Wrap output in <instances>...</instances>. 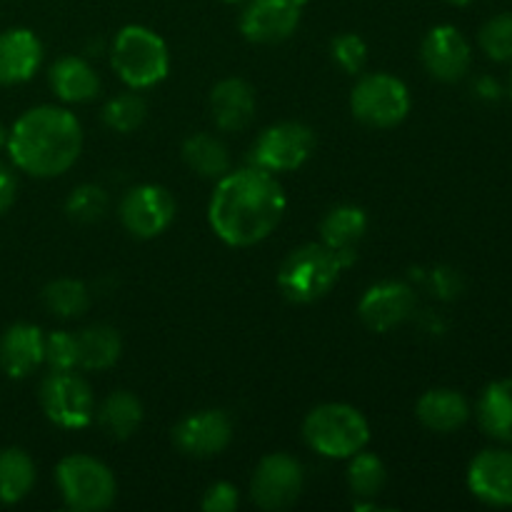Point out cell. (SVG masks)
Instances as JSON below:
<instances>
[{
  "instance_id": "1",
  "label": "cell",
  "mask_w": 512,
  "mask_h": 512,
  "mask_svg": "<svg viewBox=\"0 0 512 512\" xmlns=\"http://www.w3.org/2000/svg\"><path fill=\"white\" fill-rule=\"evenodd\" d=\"M285 208L288 200L275 173L248 165L218 178L208 203V223L225 245L250 248L278 228Z\"/></svg>"
},
{
  "instance_id": "2",
  "label": "cell",
  "mask_w": 512,
  "mask_h": 512,
  "mask_svg": "<svg viewBox=\"0 0 512 512\" xmlns=\"http://www.w3.org/2000/svg\"><path fill=\"white\" fill-rule=\"evenodd\" d=\"M5 150L23 173L33 178H58L80 158L83 128L68 108L38 105L15 120Z\"/></svg>"
},
{
  "instance_id": "3",
  "label": "cell",
  "mask_w": 512,
  "mask_h": 512,
  "mask_svg": "<svg viewBox=\"0 0 512 512\" xmlns=\"http://www.w3.org/2000/svg\"><path fill=\"white\" fill-rule=\"evenodd\" d=\"M303 438L323 458L348 460L365 450L370 425L358 408L345 403H323L303 420Z\"/></svg>"
},
{
  "instance_id": "4",
  "label": "cell",
  "mask_w": 512,
  "mask_h": 512,
  "mask_svg": "<svg viewBox=\"0 0 512 512\" xmlns=\"http://www.w3.org/2000/svg\"><path fill=\"white\" fill-rule=\"evenodd\" d=\"M343 263L325 243H305L283 260L278 270V288L290 303L310 305L325 298L338 283Z\"/></svg>"
},
{
  "instance_id": "5",
  "label": "cell",
  "mask_w": 512,
  "mask_h": 512,
  "mask_svg": "<svg viewBox=\"0 0 512 512\" xmlns=\"http://www.w3.org/2000/svg\"><path fill=\"white\" fill-rule=\"evenodd\" d=\"M110 63L128 88L145 90L165 80L170 53L165 40L145 25H125L113 40Z\"/></svg>"
},
{
  "instance_id": "6",
  "label": "cell",
  "mask_w": 512,
  "mask_h": 512,
  "mask_svg": "<svg viewBox=\"0 0 512 512\" xmlns=\"http://www.w3.org/2000/svg\"><path fill=\"white\" fill-rule=\"evenodd\" d=\"M55 483L63 495V503L75 512L108 510L118 495L113 470L93 455L83 453L60 460L55 468Z\"/></svg>"
},
{
  "instance_id": "7",
  "label": "cell",
  "mask_w": 512,
  "mask_h": 512,
  "mask_svg": "<svg viewBox=\"0 0 512 512\" xmlns=\"http://www.w3.org/2000/svg\"><path fill=\"white\" fill-rule=\"evenodd\" d=\"M350 110L368 128H395L410 113V90L390 73H368L350 90Z\"/></svg>"
},
{
  "instance_id": "8",
  "label": "cell",
  "mask_w": 512,
  "mask_h": 512,
  "mask_svg": "<svg viewBox=\"0 0 512 512\" xmlns=\"http://www.w3.org/2000/svg\"><path fill=\"white\" fill-rule=\"evenodd\" d=\"M38 398L45 418L58 428L80 430L93 423V390L73 370H50L40 383Z\"/></svg>"
},
{
  "instance_id": "9",
  "label": "cell",
  "mask_w": 512,
  "mask_h": 512,
  "mask_svg": "<svg viewBox=\"0 0 512 512\" xmlns=\"http://www.w3.org/2000/svg\"><path fill=\"white\" fill-rule=\"evenodd\" d=\"M315 150V133L305 123L285 120L270 125L258 135L250 150V165L263 168L268 173H290L298 170Z\"/></svg>"
},
{
  "instance_id": "10",
  "label": "cell",
  "mask_w": 512,
  "mask_h": 512,
  "mask_svg": "<svg viewBox=\"0 0 512 512\" xmlns=\"http://www.w3.org/2000/svg\"><path fill=\"white\" fill-rule=\"evenodd\" d=\"M305 485L300 460L288 453L265 455L250 480V500L263 510H285L295 505Z\"/></svg>"
},
{
  "instance_id": "11",
  "label": "cell",
  "mask_w": 512,
  "mask_h": 512,
  "mask_svg": "<svg viewBox=\"0 0 512 512\" xmlns=\"http://www.w3.org/2000/svg\"><path fill=\"white\" fill-rule=\"evenodd\" d=\"M175 213L178 205L170 190L155 183L135 185L120 203V223L133 238L140 240L158 238L160 233H165L175 220Z\"/></svg>"
},
{
  "instance_id": "12",
  "label": "cell",
  "mask_w": 512,
  "mask_h": 512,
  "mask_svg": "<svg viewBox=\"0 0 512 512\" xmlns=\"http://www.w3.org/2000/svg\"><path fill=\"white\" fill-rule=\"evenodd\" d=\"M308 0H248L240 15V33L258 45H275L298 30Z\"/></svg>"
},
{
  "instance_id": "13",
  "label": "cell",
  "mask_w": 512,
  "mask_h": 512,
  "mask_svg": "<svg viewBox=\"0 0 512 512\" xmlns=\"http://www.w3.org/2000/svg\"><path fill=\"white\" fill-rule=\"evenodd\" d=\"M415 308H418V298H415L413 285L403 280H383L365 290L358 303V315L368 330L388 333L413 318Z\"/></svg>"
},
{
  "instance_id": "14",
  "label": "cell",
  "mask_w": 512,
  "mask_h": 512,
  "mask_svg": "<svg viewBox=\"0 0 512 512\" xmlns=\"http://www.w3.org/2000/svg\"><path fill=\"white\" fill-rule=\"evenodd\" d=\"M233 440V423L223 410H198L173 428V443L183 455L208 460L223 453Z\"/></svg>"
},
{
  "instance_id": "15",
  "label": "cell",
  "mask_w": 512,
  "mask_h": 512,
  "mask_svg": "<svg viewBox=\"0 0 512 512\" xmlns=\"http://www.w3.org/2000/svg\"><path fill=\"white\" fill-rule=\"evenodd\" d=\"M420 58H423L425 70L435 80L458 83L470 70L473 53H470V43L465 40V35L455 25H435L425 35Z\"/></svg>"
},
{
  "instance_id": "16",
  "label": "cell",
  "mask_w": 512,
  "mask_h": 512,
  "mask_svg": "<svg viewBox=\"0 0 512 512\" xmlns=\"http://www.w3.org/2000/svg\"><path fill=\"white\" fill-rule=\"evenodd\" d=\"M468 488L490 508L512 505V453L505 448L483 450L468 468Z\"/></svg>"
},
{
  "instance_id": "17",
  "label": "cell",
  "mask_w": 512,
  "mask_h": 512,
  "mask_svg": "<svg viewBox=\"0 0 512 512\" xmlns=\"http://www.w3.org/2000/svg\"><path fill=\"white\" fill-rule=\"evenodd\" d=\"M43 63V43L28 28L0 33V85L25 83Z\"/></svg>"
},
{
  "instance_id": "18",
  "label": "cell",
  "mask_w": 512,
  "mask_h": 512,
  "mask_svg": "<svg viewBox=\"0 0 512 512\" xmlns=\"http://www.w3.org/2000/svg\"><path fill=\"white\" fill-rule=\"evenodd\" d=\"M45 335L33 323H15L0 338V368L8 378L23 380L43 363Z\"/></svg>"
},
{
  "instance_id": "19",
  "label": "cell",
  "mask_w": 512,
  "mask_h": 512,
  "mask_svg": "<svg viewBox=\"0 0 512 512\" xmlns=\"http://www.w3.org/2000/svg\"><path fill=\"white\" fill-rule=\"evenodd\" d=\"M210 115L225 133H240L255 118V90L243 78H225L210 90Z\"/></svg>"
},
{
  "instance_id": "20",
  "label": "cell",
  "mask_w": 512,
  "mask_h": 512,
  "mask_svg": "<svg viewBox=\"0 0 512 512\" xmlns=\"http://www.w3.org/2000/svg\"><path fill=\"white\" fill-rule=\"evenodd\" d=\"M415 415L433 433H455L470 418V405L463 393L453 388H433L418 400Z\"/></svg>"
},
{
  "instance_id": "21",
  "label": "cell",
  "mask_w": 512,
  "mask_h": 512,
  "mask_svg": "<svg viewBox=\"0 0 512 512\" xmlns=\"http://www.w3.org/2000/svg\"><path fill=\"white\" fill-rule=\"evenodd\" d=\"M50 88L63 103H90L100 95V78L88 60L65 55L50 65Z\"/></svg>"
},
{
  "instance_id": "22",
  "label": "cell",
  "mask_w": 512,
  "mask_h": 512,
  "mask_svg": "<svg viewBox=\"0 0 512 512\" xmlns=\"http://www.w3.org/2000/svg\"><path fill=\"white\" fill-rule=\"evenodd\" d=\"M368 233V215L358 205H335L320 223V243L335 253H355Z\"/></svg>"
},
{
  "instance_id": "23",
  "label": "cell",
  "mask_w": 512,
  "mask_h": 512,
  "mask_svg": "<svg viewBox=\"0 0 512 512\" xmlns=\"http://www.w3.org/2000/svg\"><path fill=\"white\" fill-rule=\"evenodd\" d=\"M478 423L498 443L512 445V378L495 380L478 400Z\"/></svg>"
},
{
  "instance_id": "24",
  "label": "cell",
  "mask_w": 512,
  "mask_h": 512,
  "mask_svg": "<svg viewBox=\"0 0 512 512\" xmlns=\"http://www.w3.org/2000/svg\"><path fill=\"white\" fill-rule=\"evenodd\" d=\"M143 423V403L128 390H115L100 403L98 425L108 438L128 440Z\"/></svg>"
},
{
  "instance_id": "25",
  "label": "cell",
  "mask_w": 512,
  "mask_h": 512,
  "mask_svg": "<svg viewBox=\"0 0 512 512\" xmlns=\"http://www.w3.org/2000/svg\"><path fill=\"white\" fill-rule=\"evenodd\" d=\"M123 353V340L113 325H90L78 333V368L108 370L118 363Z\"/></svg>"
},
{
  "instance_id": "26",
  "label": "cell",
  "mask_w": 512,
  "mask_h": 512,
  "mask_svg": "<svg viewBox=\"0 0 512 512\" xmlns=\"http://www.w3.org/2000/svg\"><path fill=\"white\" fill-rule=\"evenodd\" d=\"M183 160L200 178H223L230 170V153L220 138L210 133H195L183 143Z\"/></svg>"
},
{
  "instance_id": "27",
  "label": "cell",
  "mask_w": 512,
  "mask_h": 512,
  "mask_svg": "<svg viewBox=\"0 0 512 512\" xmlns=\"http://www.w3.org/2000/svg\"><path fill=\"white\" fill-rule=\"evenodd\" d=\"M35 485V463L25 450L3 448L0 450V503L15 505Z\"/></svg>"
},
{
  "instance_id": "28",
  "label": "cell",
  "mask_w": 512,
  "mask_h": 512,
  "mask_svg": "<svg viewBox=\"0 0 512 512\" xmlns=\"http://www.w3.org/2000/svg\"><path fill=\"white\" fill-rule=\"evenodd\" d=\"M43 305L55 318H80L90 308V290L75 278H58L43 288Z\"/></svg>"
},
{
  "instance_id": "29",
  "label": "cell",
  "mask_w": 512,
  "mask_h": 512,
  "mask_svg": "<svg viewBox=\"0 0 512 512\" xmlns=\"http://www.w3.org/2000/svg\"><path fill=\"white\" fill-rule=\"evenodd\" d=\"M348 465V485L350 493L358 500H375L383 490L388 473H385L383 460L375 453H355L350 455Z\"/></svg>"
},
{
  "instance_id": "30",
  "label": "cell",
  "mask_w": 512,
  "mask_h": 512,
  "mask_svg": "<svg viewBox=\"0 0 512 512\" xmlns=\"http://www.w3.org/2000/svg\"><path fill=\"white\" fill-rule=\"evenodd\" d=\"M145 115H148V103L143 100V95L130 88V93L115 95L105 103L103 123L115 133H133L143 125Z\"/></svg>"
},
{
  "instance_id": "31",
  "label": "cell",
  "mask_w": 512,
  "mask_h": 512,
  "mask_svg": "<svg viewBox=\"0 0 512 512\" xmlns=\"http://www.w3.org/2000/svg\"><path fill=\"white\" fill-rule=\"evenodd\" d=\"M110 208V198L100 185L85 183L73 188V193L65 200V213H68L70 220L83 225H93L98 220L105 218Z\"/></svg>"
},
{
  "instance_id": "32",
  "label": "cell",
  "mask_w": 512,
  "mask_h": 512,
  "mask_svg": "<svg viewBox=\"0 0 512 512\" xmlns=\"http://www.w3.org/2000/svg\"><path fill=\"white\" fill-rule=\"evenodd\" d=\"M480 48L498 63L512 60V13H500L480 28Z\"/></svg>"
},
{
  "instance_id": "33",
  "label": "cell",
  "mask_w": 512,
  "mask_h": 512,
  "mask_svg": "<svg viewBox=\"0 0 512 512\" xmlns=\"http://www.w3.org/2000/svg\"><path fill=\"white\" fill-rule=\"evenodd\" d=\"M330 55L343 73L360 75L368 63V45L358 33H340L330 40Z\"/></svg>"
},
{
  "instance_id": "34",
  "label": "cell",
  "mask_w": 512,
  "mask_h": 512,
  "mask_svg": "<svg viewBox=\"0 0 512 512\" xmlns=\"http://www.w3.org/2000/svg\"><path fill=\"white\" fill-rule=\"evenodd\" d=\"M43 363L50 370H75L78 368V335L68 330H55L45 335Z\"/></svg>"
},
{
  "instance_id": "35",
  "label": "cell",
  "mask_w": 512,
  "mask_h": 512,
  "mask_svg": "<svg viewBox=\"0 0 512 512\" xmlns=\"http://www.w3.org/2000/svg\"><path fill=\"white\" fill-rule=\"evenodd\" d=\"M423 283L440 300H455L463 293V278H460L458 270L448 268V265H438L430 273H425Z\"/></svg>"
},
{
  "instance_id": "36",
  "label": "cell",
  "mask_w": 512,
  "mask_h": 512,
  "mask_svg": "<svg viewBox=\"0 0 512 512\" xmlns=\"http://www.w3.org/2000/svg\"><path fill=\"white\" fill-rule=\"evenodd\" d=\"M238 503H240L238 488H235L233 483L220 480V483H213L208 490H205L200 508L205 512H233L238 508Z\"/></svg>"
},
{
  "instance_id": "37",
  "label": "cell",
  "mask_w": 512,
  "mask_h": 512,
  "mask_svg": "<svg viewBox=\"0 0 512 512\" xmlns=\"http://www.w3.org/2000/svg\"><path fill=\"white\" fill-rule=\"evenodd\" d=\"M15 195H18V178L13 168L0 160V215L8 213L10 205L15 203Z\"/></svg>"
},
{
  "instance_id": "38",
  "label": "cell",
  "mask_w": 512,
  "mask_h": 512,
  "mask_svg": "<svg viewBox=\"0 0 512 512\" xmlns=\"http://www.w3.org/2000/svg\"><path fill=\"white\" fill-rule=\"evenodd\" d=\"M475 93L485 100H498L503 90H500V85L495 83L493 78H478V83H475Z\"/></svg>"
},
{
  "instance_id": "39",
  "label": "cell",
  "mask_w": 512,
  "mask_h": 512,
  "mask_svg": "<svg viewBox=\"0 0 512 512\" xmlns=\"http://www.w3.org/2000/svg\"><path fill=\"white\" fill-rule=\"evenodd\" d=\"M5 145H8V128H5V125L0 123V150H3Z\"/></svg>"
},
{
  "instance_id": "40",
  "label": "cell",
  "mask_w": 512,
  "mask_h": 512,
  "mask_svg": "<svg viewBox=\"0 0 512 512\" xmlns=\"http://www.w3.org/2000/svg\"><path fill=\"white\" fill-rule=\"evenodd\" d=\"M448 3H453V5H470V3H475V0H448Z\"/></svg>"
},
{
  "instance_id": "41",
  "label": "cell",
  "mask_w": 512,
  "mask_h": 512,
  "mask_svg": "<svg viewBox=\"0 0 512 512\" xmlns=\"http://www.w3.org/2000/svg\"><path fill=\"white\" fill-rule=\"evenodd\" d=\"M225 3H243V0H225Z\"/></svg>"
},
{
  "instance_id": "42",
  "label": "cell",
  "mask_w": 512,
  "mask_h": 512,
  "mask_svg": "<svg viewBox=\"0 0 512 512\" xmlns=\"http://www.w3.org/2000/svg\"><path fill=\"white\" fill-rule=\"evenodd\" d=\"M510 98H512V75H510Z\"/></svg>"
}]
</instances>
